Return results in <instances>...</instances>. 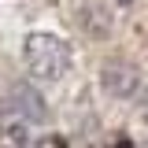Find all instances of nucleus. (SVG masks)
I'll use <instances>...</instances> for the list:
<instances>
[{"mask_svg":"<svg viewBox=\"0 0 148 148\" xmlns=\"http://www.w3.org/2000/svg\"><path fill=\"white\" fill-rule=\"evenodd\" d=\"M22 67L37 82H63L74 67V48L59 34H26L22 41Z\"/></svg>","mask_w":148,"mask_h":148,"instance_id":"obj_1","label":"nucleus"},{"mask_svg":"<svg viewBox=\"0 0 148 148\" xmlns=\"http://www.w3.org/2000/svg\"><path fill=\"white\" fill-rule=\"evenodd\" d=\"M145 85V74L133 59H122V56H111L100 67V89L108 92L111 100H133Z\"/></svg>","mask_w":148,"mask_h":148,"instance_id":"obj_2","label":"nucleus"},{"mask_svg":"<svg viewBox=\"0 0 148 148\" xmlns=\"http://www.w3.org/2000/svg\"><path fill=\"white\" fill-rule=\"evenodd\" d=\"M4 119H22L26 126H37V122H45L48 119V104H45V96L30 85V82H18L11 89L4 92Z\"/></svg>","mask_w":148,"mask_h":148,"instance_id":"obj_3","label":"nucleus"},{"mask_svg":"<svg viewBox=\"0 0 148 148\" xmlns=\"http://www.w3.org/2000/svg\"><path fill=\"white\" fill-rule=\"evenodd\" d=\"M78 22H82V30L96 41H104L111 34V26H115V15H111V8L104 0H89V4H82V11H78Z\"/></svg>","mask_w":148,"mask_h":148,"instance_id":"obj_4","label":"nucleus"},{"mask_svg":"<svg viewBox=\"0 0 148 148\" xmlns=\"http://www.w3.org/2000/svg\"><path fill=\"white\" fill-rule=\"evenodd\" d=\"M30 126L22 119H0V148H26Z\"/></svg>","mask_w":148,"mask_h":148,"instance_id":"obj_5","label":"nucleus"},{"mask_svg":"<svg viewBox=\"0 0 148 148\" xmlns=\"http://www.w3.org/2000/svg\"><path fill=\"white\" fill-rule=\"evenodd\" d=\"M26 148H67V141L56 137V133H41V137H30Z\"/></svg>","mask_w":148,"mask_h":148,"instance_id":"obj_6","label":"nucleus"},{"mask_svg":"<svg viewBox=\"0 0 148 148\" xmlns=\"http://www.w3.org/2000/svg\"><path fill=\"white\" fill-rule=\"evenodd\" d=\"M115 148H130V141H122V145H115Z\"/></svg>","mask_w":148,"mask_h":148,"instance_id":"obj_7","label":"nucleus"},{"mask_svg":"<svg viewBox=\"0 0 148 148\" xmlns=\"http://www.w3.org/2000/svg\"><path fill=\"white\" fill-rule=\"evenodd\" d=\"M145 111H148V92H145Z\"/></svg>","mask_w":148,"mask_h":148,"instance_id":"obj_8","label":"nucleus"},{"mask_svg":"<svg viewBox=\"0 0 148 148\" xmlns=\"http://www.w3.org/2000/svg\"><path fill=\"white\" fill-rule=\"evenodd\" d=\"M119 4H133V0H119Z\"/></svg>","mask_w":148,"mask_h":148,"instance_id":"obj_9","label":"nucleus"}]
</instances>
